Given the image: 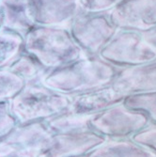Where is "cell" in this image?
Listing matches in <instances>:
<instances>
[{
	"instance_id": "cell-9",
	"label": "cell",
	"mask_w": 156,
	"mask_h": 157,
	"mask_svg": "<svg viewBox=\"0 0 156 157\" xmlns=\"http://www.w3.org/2000/svg\"><path fill=\"white\" fill-rule=\"evenodd\" d=\"M108 14L119 29L143 33L156 26V0H120Z\"/></svg>"
},
{
	"instance_id": "cell-18",
	"label": "cell",
	"mask_w": 156,
	"mask_h": 157,
	"mask_svg": "<svg viewBox=\"0 0 156 157\" xmlns=\"http://www.w3.org/2000/svg\"><path fill=\"white\" fill-rule=\"evenodd\" d=\"M122 103L145 114L150 123H156V90L127 95Z\"/></svg>"
},
{
	"instance_id": "cell-15",
	"label": "cell",
	"mask_w": 156,
	"mask_h": 157,
	"mask_svg": "<svg viewBox=\"0 0 156 157\" xmlns=\"http://www.w3.org/2000/svg\"><path fill=\"white\" fill-rule=\"evenodd\" d=\"M24 52V36L2 28L0 30V69L10 68Z\"/></svg>"
},
{
	"instance_id": "cell-22",
	"label": "cell",
	"mask_w": 156,
	"mask_h": 157,
	"mask_svg": "<svg viewBox=\"0 0 156 157\" xmlns=\"http://www.w3.org/2000/svg\"><path fill=\"white\" fill-rule=\"evenodd\" d=\"M132 138L156 154V123L150 122L145 128L133 136Z\"/></svg>"
},
{
	"instance_id": "cell-14",
	"label": "cell",
	"mask_w": 156,
	"mask_h": 157,
	"mask_svg": "<svg viewBox=\"0 0 156 157\" xmlns=\"http://www.w3.org/2000/svg\"><path fill=\"white\" fill-rule=\"evenodd\" d=\"M87 157H156V154L129 137L107 139Z\"/></svg>"
},
{
	"instance_id": "cell-24",
	"label": "cell",
	"mask_w": 156,
	"mask_h": 157,
	"mask_svg": "<svg viewBox=\"0 0 156 157\" xmlns=\"http://www.w3.org/2000/svg\"><path fill=\"white\" fill-rule=\"evenodd\" d=\"M3 28V26H2V22H1V18H0V30H1Z\"/></svg>"
},
{
	"instance_id": "cell-6",
	"label": "cell",
	"mask_w": 156,
	"mask_h": 157,
	"mask_svg": "<svg viewBox=\"0 0 156 157\" xmlns=\"http://www.w3.org/2000/svg\"><path fill=\"white\" fill-rule=\"evenodd\" d=\"M149 123L145 114L129 108L123 103L95 114L89 119L90 129L107 139L132 137Z\"/></svg>"
},
{
	"instance_id": "cell-20",
	"label": "cell",
	"mask_w": 156,
	"mask_h": 157,
	"mask_svg": "<svg viewBox=\"0 0 156 157\" xmlns=\"http://www.w3.org/2000/svg\"><path fill=\"white\" fill-rule=\"evenodd\" d=\"M120 0H78L80 11L88 13H109Z\"/></svg>"
},
{
	"instance_id": "cell-16",
	"label": "cell",
	"mask_w": 156,
	"mask_h": 157,
	"mask_svg": "<svg viewBox=\"0 0 156 157\" xmlns=\"http://www.w3.org/2000/svg\"><path fill=\"white\" fill-rule=\"evenodd\" d=\"M91 116H85L74 113L68 109L50 120L46 121V124L53 134H62L74 131L90 129L89 119Z\"/></svg>"
},
{
	"instance_id": "cell-7",
	"label": "cell",
	"mask_w": 156,
	"mask_h": 157,
	"mask_svg": "<svg viewBox=\"0 0 156 157\" xmlns=\"http://www.w3.org/2000/svg\"><path fill=\"white\" fill-rule=\"evenodd\" d=\"M53 135L45 121L18 123L0 139V157H40Z\"/></svg>"
},
{
	"instance_id": "cell-11",
	"label": "cell",
	"mask_w": 156,
	"mask_h": 157,
	"mask_svg": "<svg viewBox=\"0 0 156 157\" xmlns=\"http://www.w3.org/2000/svg\"><path fill=\"white\" fill-rule=\"evenodd\" d=\"M111 86L126 96L155 91L156 60L135 67L119 69Z\"/></svg>"
},
{
	"instance_id": "cell-3",
	"label": "cell",
	"mask_w": 156,
	"mask_h": 157,
	"mask_svg": "<svg viewBox=\"0 0 156 157\" xmlns=\"http://www.w3.org/2000/svg\"><path fill=\"white\" fill-rule=\"evenodd\" d=\"M72 98L54 90L41 82L28 83L10 101V108L18 123L46 121L70 109Z\"/></svg>"
},
{
	"instance_id": "cell-1",
	"label": "cell",
	"mask_w": 156,
	"mask_h": 157,
	"mask_svg": "<svg viewBox=\"0 0 156 157\" xmlns=\"http://www.w3.org/2000/svg\"><path fill=\"white\" fill-rule=\"evenodd\" d=\"M118 70L100 56H84L63 67L49 71L41 83L54 90L74 96L110 86Z\"/></svg>"
},
{
	"instance_id": "cell-19",
	"label": "cell",
	"mask_w": 156,
	"mask_h": 157,
	"mask_svg": "<svg viewBox=\"0 0 156 157\" xmlns=\"http://www.w3.org/2000/svg\"><path fill=\"white\" fill-rule=\"evenodd\" d=\"M26 82L18 75L7 69H0V102L10 101L26 86Z\"/></svg>"
},
{
	"instance_id": "cell-21",
	"label": "cell",
	"mask_w": 156,
	"mask_h": 157,
	"mask_svg": "<svg viewBox=\"0 0 156 157\" xmlns=\"http://www.w3.org/2000/svg\"><path fill=\"white\" fill-rule=\"evenodd\" d=\"M18 125L10 108V101L0 102V139L8 136Z\"/></svg>"
},
{
	"instance_id": "cell-5",
	"label": "cell",
	"mask_w": 156,
	"mask_h": 157,
	"mask_svg": "<svg viewBox=\"0 0 156 157\" xmlns=\"http://www.w3.org/2000/svg\"><path fill=\"white\" fill-rule=\"evenodd\" d=\"M100 56L115 67L128 68L156 60V52L145 41L142 34L119 29Z\"/></svg>"
},
{
	"instance_id": "cell-12",
	"label": "cell",
	"mask_w": 156,
	"mask_h": 157,
	"mask_svg": "<svg viewBox=\"0 0 156 157\" xmlns=\"http://www.w3.org/2000/svg\"><path fill=\"white\" fill-rule=\"evenodd\" d=\"M126 95L117 91L110 85L70 96L72 104L70 109L80 115L93 116L117 104L122 103Z\"/></svg>"
},
{
	"instance_id": "cell-13",
	"label": "cell",
	"mask_w": 156,
	"mask_h": 157,
	"mask_svg": "<svg viewBox=\"0 0 156 157\" xmlns=\"http://www.w3.org/2000/svg\"><path fill=\"white\" fill-rule=\"evenodd\" d=\"M0 18L3 28L22 36L36 25L27 0H0Z\"/></svg>"
},
{
	"instance_id": "cell-8",
	"label": "cell",
	"mask_w": 156,
	"mask_h": 157,
	"mask_svg": "<svg viewBox=\"0 0 156 157\" xmlns=\"http://www.w3.org/2000/svg\"><path fill=\"white\" fill-rule=\"evenodd\" d=\"M106 140L92 129L54 134L40 157H87Z\"/></svg>"
},
{
	"instance_id": "cell-4",
	"label": "cell",
	"mask_w": 156,
	"mask_h": 157,
	"mask_svg": "<svg viewBox=\"0 0 156 157\" xmlns=\"http://www.w3.org/2000/svg\"><path fill=\"white\" fill-rule=\"evenodd\" d=\"M68 27L76 44L87 56H100L119 30L108 13L83 11H79Z\"/></svg>"
},
{
	"instance_id": "cell-2",
	"label": "cell",
	"mask_w": 156,
	"mask_h": 157,
	"mask_svg": "<svg viewBox=\"0 0 156 157\" xmlns=\"http://www.w3.org/2000/svg\"><path fill=\"white\" fill-rule=\"evenodd\" d=\"M25 51L48 71L59 69L82 56L69 27L36 25L25 36Z\"/></svg>"
},
{
	"instance_id": "cell-10",
	"label": "cell",
	"mask_w": 156,
	"mask_h": 157,
	"mask_svg": "<svg viewBox=\"0 0 156 157\" xmlns=\"http://www.w3.org/2000/svg\"><path fill=\"white\" fill-rule=\"evenodd\" d=\"M36 25H70L80 11L78 0H27Z\"/></svg>"
},
{
	"instance_id": "cell-23",
	"label": "cell",
	"mask_w": 156,
	"mask_h": 157,
	"mask_svg": "<svg viewBox=\"0 0 156 157\" xmlns=\"http://www.w3.org/2000/svg\"><path fill=\"white\" fill-rule=\"evenodd\" d=\"M147 44L156 52V26L150 30L141 33Z\"/></svg>"
},
{
	"instance_id": "cell-17",
	"label": "cell",
	"mask_w": 156,
	"mask_h": 157,
	"mask_svg": "<svg viewBox=\"0 0 156 157\" xmlns=\"http://www.w3.org/2000/svg\"><path fill=\"white\" fill-rule=\"evenodd\" d=\"M11 72L20 75L27 84L41 82L49 71L39 60L25 51L9 68Z\"/></svg>"
}]
</instances>
